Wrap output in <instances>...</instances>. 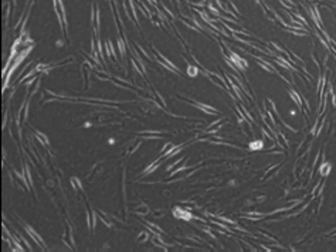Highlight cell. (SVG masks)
<instances>
[{
  "label": "cell",
  "instance_id": "cell-1",
  "mask_svg": "<svg viewBox=\"0 0 336 252\" xmlns=\"http://www.w3.org/2000/svg\"><path fill=\"white\" fill-rule=\"evenodd\" d=\"M250 147H251L252 150H255V149H261L262 147V142H254V143H251V145H250Z\"/></svg>",
  "mask_w": 336,
  "mask_h": 252
}]
</instances>
